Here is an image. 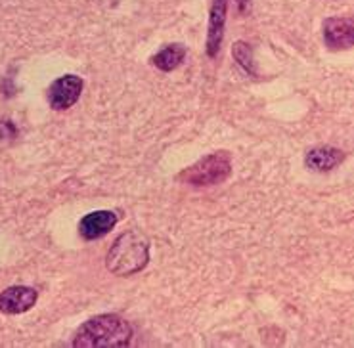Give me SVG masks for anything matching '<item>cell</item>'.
Instances as JSON below:
<instances>
[{
  "label": "cell",
  "mask_w": 354,
  "mask_h": 348,
  "mask_svg": "<svg viewBox=\"0 0 354 348\" xmlns=\"http://www.w3.org/2000/svg\"><path fill=\"white\" fill-rule=\"evenodd\" d=\"M346 159L345 151L330 146H320V148L310 149L306 153L305 163L308 168L318 171V173H330L335 166H339Z\"/></svg>",
  "instance_id": "9c48e42d"
},
{
  "label": "cell",
  "mask_w": 354,
  "mask_h": 348,
  "mask_svg": "<svg viewBox=\"0 0 354 348\" xmlns=\"http://www.w3.org/2000/svg\"><path fill=\"white\" fill-rule=\"evenodd\" d=\"M232 54H234V58L238 61L239 66L243 67L248 73H253V50L249 46L248 42H236L234 46H232Z\"/></svg>",
  "instance_id": "8fae6325"
},
{
  "label": "cell",
  "mask_w": 354,
  "mask_h": 348,
  "mask_svg": "<svg viewBox=\"0 0 354 348\" xmlns=\"http://www.w3.org/2000/svg\"><path fill=\"white\" fill-rule=\"evenodd\" d=\"M149 262V241L138 232H124L117 238L106 257L107 270L115 276H132Z\"/></svg>",
  "instance_id": "7a4b0ae2"
},
{
  "label": "cell",
  "mask_w": 354,
  "mask_h": 348,
  "mask_svg": "<svg viewBox=\"0 0 354 348\" xmlns=\"http://www.w3.org/2000/svg\"><path fill=\"white\" fill-rule=\"evenodd\" d=\"M119 222V215L113 211H94L81 218L79 233L86 241H94L109 233Z\"/></svg>",
  "instance_id": "ba28073f"
},
{
  "label": "cell",
  "mask_w": 354,
  "mask_h": 348,
  "mask_svg": "<svg viewBox=\"0 0 354 348\" xmlns=\"http://www.w3.org/2000/svg\"><path fill=\"white\" fill-rule=\"evenodd\" d=\"M84 81L77 75H64L56 79L54 83L50 84L48 88V104L52 109H58V111H66L71 106H75L79 98H81V92H83Z\"/></svg>",
  "instance_id": "277c9868"
},
{
  "label": "cell",
  "mask_w": 354,
  "mask_h": 348,
  "mask_svg": "<svg viewBox=\"0 0 354 348\" xmlns=\"http://www.w3.org/2000/svg\"><path fill=\"white\" fill-rule=\"evenodd\" d=\"M232 173V161L228 151H216L207 157L199 159L188 168H184L178 174V180L188 186L196 188H207V186H216L223 184Z\"/></svg>",
  "instance_id": "3957f363"
},
{
  "label": "cell",
  "mask_w": 354,
  "mask_h": 348,
  "mask_svg": "<svg viewBox=\"0 0 354 348\" xmlns=\"http://www.w3.org/2000/svg\"><path fill=\"white\" fill-rule=\"evenodd\" d=\"M134 337L131 323L117 314L94 316L75 335V348H123Z\"/></svg>",
  "instance_id": "6da1fadb"
},
{
  "label": "cell",
  "mask_w": 354,
  "mask_h": 348,
  "mask_svg": "<svg viewBox=\"0 0 354 348\" xmlns=\"http://www.w3.org/2000/svg\"><path fill=\"white\" fill-rule=\"evenodd\" d=\"M186 58V48L182 44H169L165 48H161L156 56L151 58V64L159 69V71H174L176 67L180 66Z\"/></svg>",
  "instance_id": "30bf717a"
},
{
  "label": "cell",
  "mask_w": 354,
  "mask_h": 348,
  "mask_svg": "<svg viewBox=\"0 0 354 348\" xmlns=\"http://www.w3.org/2000/svg\"><path fill=\"white\" fill-rule=\"evenodd\" d=\"M251 2H253V0H236V6H238V12L241 14V16L249 14V10H251Z\"/></svg>",
  "instance_id": "7c38bea8"
},
{
  "label": "cell",
  "mask_w": 354,
  "mask_h": 348,
  "mask_svg": "<svg viewBox=\"0 0 354 348\" xmlns=\"http://www.w3.org/2000/svg\"><path fill=\"white\" fill-rule=\"evenodd\" d=\"M322 31L330 50H345L354 46V16L328 17L322 25Z\"/></svg>",
  "instance_id": "5b68a950"
},
{
  "label": "cell",
  "mask_w": 354,
  "mask_h": 348,
  "mask_svg": "<svg viewBox=\"0 0 354 348\" xmlns=\"http://www.w3.org/2000/svg\"><path fill=\"white\" fill-rule=\"evenodd\" d=\"M39 293L27 285H12L0 293V312L2 314H24L35 307Z\"/></svg>",
  "instance_id": "8992f818"
},
{
  "label": "cell",
  "mask_w": 354,
  "mask_h": 348,
  "mask_svg": "<svg viewBox=\"0 0 354 348\" xmlns=\"http://www.w3.org/2000/svg\"><path fill=\"white\" fill-rule=\"evenodd\" d=\"M226 12H228V0H213L211 12H209V27H207V56L209 58H216V54L221 52Z\"/></svg>",
  "instance_id": "52a82bcc"
}]
</instances>
